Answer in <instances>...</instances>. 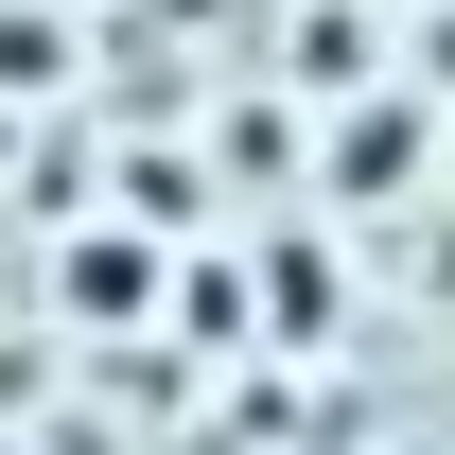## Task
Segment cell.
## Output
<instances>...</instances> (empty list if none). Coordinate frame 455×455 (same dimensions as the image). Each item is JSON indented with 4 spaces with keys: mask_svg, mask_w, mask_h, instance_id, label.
Segmentation results:
<instances>
[]
</instances>
